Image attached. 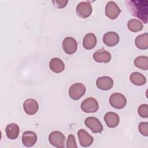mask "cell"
<instances>
[{
	"mask_svg": "<svg viewBox=\"0 0 148 148\" xmlns=\"http://www.w3.org/2000/svg\"><path fill=\"white\" fill-rule=\"evenodd\" d=\"M127 7L132 16L147 23L148 1L146 0H130L125 1Z\"/></svg>",
	"mask_w": 148,
	"mask_h": 148,
	"instance_id": "1",
	"label": "cell"
},
{
	"mask_svg": "<svg viewBox=\"0 0 148 148\" xmlns=\"http://www.w3.org/2000/svg\"><path fill=\"white\" fill-rule=\"evenodd\" d=\"M49 141L51 145L56 147L63 148L64 147L65 136L62 132L54 131L49 134Z\"/></svg>",
	"mask_w": 148,
	"mask_h": 148,
	"instance_id": "2",
	"label": "cell"
},
{
	"mask_svg": "<svg viewBox=\"0 0 148 148\" xmlns=\"http://www.w3.org/2000/svg\"><path fill=\"white\" fill-rule=\"evenodd\" d=\"M85 86L80 83H74L69 89V95L73 100H78L82 97L86 92Z\"/></svg>",
	"mask_w": 148,
	"mask_h": 148,
	"instance_id": "3",
	"label": "cell"
},
{
	"mask_svg": "<svg viewBox=\"0 0 148 148\" xmlns=\"http://www.w3.org/2000/svg\"><path fill=\"white\" fill-rule=\"evenodd\" d=\"M109 103L114 108L121 109L127 104V99L124 95L119 92L112 94L109 98Z\"/></svg>",
	"mask_w": 148,
	"mask_h": 148,
	"instance_id": "4",
	"label": "cell"
},
{
	"mask_svg": "<svg viewBox=\"0 0 148 148\" xmlns=\"http://www.w3.org/2000/svg\"><path fill=\"white\" fill-rule=\"evenodd\" d=\"M81 109L85 113H94L99 108L98 102L92 98L89 97L85 99L80 105Z\"/></svg>",
	"mask_w": 148,
	"mask_h": 148,
	"instance_id": "5",
	"label": "cell"
},
{
	"mask_svg": "<svg viewBox=\"0 0 148 148\" xmlns=\"http://www.w3.org/2000/svg\"><path fill=\"white\" fill-rule=\"evenodd\" d=\"M92 9L91 4L88 1H82L77 4L76 8V12L77 16L82 18H87L89 17Z\"/></svg>",
	"mask_w": 148,
	"mask_h": 148,
	"instance_id": "6",
	"label": "cell"
},
{
	"mask_svg": "<svg viewBox=\"0 0 148 148\" xmlns=\"http://www.w3.org/2000/svg\"><path fill=\"white\" fill-rule=\"evenodd\" d=\"M84 124L94 133H100L103 131V125L101 121L95 117H88L85 119Z\"/></svg>",
	"mask_w": 148,
	"mask_h": 148,
	"instance_id": "7",
	"label": "cell"
},
{
	"mask_svg": "<svg viewBox=\"0 0 148 148\" xmlns=\"http://www.w3.org/2000/svg\"><path fill=\"white\" fill-rule=\"evenodd\" d=\"M121 12L119 6L114 1H109L105 6V14L112 20L116 19Z\"/></svg>",
	"mask_w": 148,
	"mask_h": 148,
	"instance_id": "8",
	"label": "cell"
},
{
	"mask_svg": "<svg viewBox=\"0 0 148 148\" xmlns=\"http://www.w3.org/2000/svg\"><path fill=\"white\" fill-rule=\"evenodd\" d=\"M62 47L64 51L68 54H72L76 52L77 48L76 40L72 37H66L62 41Z\"/></svg>",
	"mask_w": 148,
	"mask_h": 148,
	"instance_id": "9",
	"label": "cell"
},
{
	"mask_svg": "<svg viewBox=\"0 0 148 148\" xmlns=\"http://www.w3.org/2000/svg\"><path fill=\"white\" fill-rule=\"evenodd\" d=\"M77 136L80 144L82 147H88L93 143V137L84 129H80L78 131Z\"/></svg>",
	"mask_w": 148,
	"mask_h": 148,
	"instance_id": "10",
	"label": "cell"
},
{
	"mask_svg": "<svg viewBox=\"0 0 148 148\" xmlns=\"http://www.w3.org/2000/svg\"><path fill=\"white\" fill-rule=\"evenodd\" d=\"M114 82L113 79L107 76L99 77L96 81L97 87L102 90H109L111 89L113 86Z\"/></svg>",
	"mask_w": 148,
	"mask_h": 148,
	"instance_id": "11",
	"label": "cell"
},
{
	"mask_svg": "<svg viewBox=\"0 0 148 148\" xmlns=\"http://www.w3.org/2000/svg\"><path fill=\"white\" fill-rule=\"evenodd\" d=\"M23 108L26 114L28 115L35 114L39 109L38 102L32 98L26 99L23 103Z\"/></svg>",
	"mask_w": 148,
	"mask_h": 148,
	"instance_id": "12",
	"label": "cell"
},
{
	"mask_svg": "<svg viewBox=\"0 0 148 148\" xmlns=\"http://www.w3.org/2000/svg\"><path fill=\"white\" fill-rule=\"evenodd\" d=\"M110 53L103 48L98 49L93 54L94 60L97 62L108 63L111 60Z\"/></svg>",
	"mask_w": 148,
	"mask_h": 148,
	"instance_id": "13",
	"label": "cell"
},
{
	"mask_svg": "<svg viewBox=\"0 0 148 148\" xmlns=\"http://www.w3.org/2000/svg\"><path fill=\"white\" fill-rule=\"evenodd\" d=\"M37 141L36 133L32 131H25L22 135V142L25 147L33 146Z\"/></svg>",
	"mask_w": 148,
	"mask_h": 148,
	"instance_id": "14",
	"label": "cell"
},
{
	"mask_svg": "<svg viewBox=\"0 0 148 148\" xmlns=\"http://www.w3.org/2000/svg\"><path fill=\"white\" fill-rule=\"evenodd\" d=\"M120 40L119 35L113 31H109L104 34L103 42L105 45L109 47H113L117 45Z\"/></svg>",
	"mask_w": 148,
	"mask_h": 148,
	"instance_id": "15",
	"label": "cell"
},
{
	"mask_svg": "<svg viewBox=\"0 0 148 148\" xmlns=\"http://www.w3.org/2000/svg\"><path fill=\"white\" fill-rule=\"evenodd\" d=\"M104 120L108 127L114 128L118 125L120 118L117 113L113 112H109L105 114Z\"/></svg>",
	"mask_w": 148,
	"mask_h": 148,
	"instance_id": "16",
	"label": "cell"
},
{
	"mask_svg": "<svg viewBox=\"0 0 148 148\" xmlns=\"http://www.w3.org/2000/svg\"><path fill=\"white\" fill-rule=\"evenodd\" d=\"M97 42V37L93 33L87 34L83 39V46L86 50L93 49Z\"/></svg>",
	"mask_w": 148,
	"mask_h": 148,
	"instance_id": "17",
	"label": "cell"
},
{
	"mask_svg": "<svg viewBox=\"0 0 148 148\" xmlns=\"http://www.w3.org/2000/svg\"><path fill=\"white\" fill-rule=\"evenodd\" d=\"M49 68L53 72L58 73L65 69V64L60 58L55 57L50 61Z\"/></svg>",
	"mask_w": 148,
	"mask_h": 148,
	"instance_id": "18",
	"label": "cell"
},
{
	"mask_svg": "<svg viewBox=\"0 0 148 148\" xmlns=\"http://www.w3.org/2000/svg\"><path fill=\"white\" fill-rule=\"evenodd\" d=\"M5 132L6 136L9 139H15L19 135L20 128L17 124L10 123L6 127Z\"/></svg>",
	"mask_w": 148,
	"mask_h": 148,
	"instance_id": "19",
	"label": "cell"
},
{
	"mask_svg": "<svg viewBox=\"0 0 148 148\" xmlns=\"http://www.w3.org/2000/svg\"><path fill=\"white\" fill-rule=\"evenodd\" d=\"M136 46L141 50H146L148 48V34L145 33L137 36L135 40Z\"/></svg>",
	"mask_w": 148,
	"mask_h": 148,
	"instance_id": "20",
	"label": "cell"
},
{
	"mask_svg": "<svg viewBox=\"0 0 148 148\" xmlns=\"http://www.w3.org/2000/svg\"><path fill=\"white\" fill-rule=\"evenodd\" d=\"M130 81L132 83L136 86H142L146 83V77L141 73L135 72H132L130 77Z\"/></svg>",
	"mask_w": 148,
	"mask_h": 148,
	"instance_id": "21",
	"label": "cell"
},
{
	"mask_svg": "<svg viewBox=\"0 0 148 148\" xmlns=\"http://www.w3.org/2000/svg\"><path fill=\"white\" fill-rule=\"evenodd\" d=\"M127 27L130 31L133 32H136L143 29V25L142 23L138 19L132 18L128 21Z\"/></svg>",
	"mask_w": 148,
	"mask_h": 148,
	"instance_id": "22",
	"label": "cell"
},
{
	"mask_svg": "<svg viewBox=\"0 0 148 148\" xmlns=\"http://www.w3.org/2000/svg\"><path fill=\"white\" fill-rule=\"evenodd\" d=\"M134 65L137 68L146 71L148 69V57L147 56H138L134 60Z\"/></svg>",
	"mask_w": 148,
	"mask_h": 148,
	"instance_id": "23",
	"label": "cell"
},
{
	"mask_svg": "<svg viewBox=\"0 0 148 148\" xmlns=\"http://www.w3.org/2000/svg\"><path fill=\"white\" fill-rule=\"evenodd\" d=\"M138 113L139 115L142 118L148 117V105L147 104H142L138 109Z\"/></svg>",
	"mask_w": 148,
	"mask_h": 148,
	"instance_id": "24",
	"label": "cell"
},
{
	"mask_svg": "<svg viewBox=\"0 0 148 148\" xmlns=\"http://www.w3.org/2000/svg\"><path fill=\"white\" fill-rule=\"evenodd\" d=\"M138 130L140 133L145 136H148V123L147 122H141L138 125Z\"/></svg>",
	"mask_w": 148,
	"mask_h": 148,
	"instance_id": "25",
	"label": "cell"
},
{
	"mask_svg": "<svg viewBox=\"0 0 148 148\" xmlns=\"http://www.w3.org/2000/svg\"><path fill=\"white\" fill-rule=\"evenodd\" d=\"M66 147L67 148H77V145L75 136L72 134H69L68 136L67 142H66Z\"/></svg>",
	"mask_w": 148,
	"mask_h": 148,
	"instance_id": "26",
	"label": "cell"
},
{
	"mask_svg": "<svg viewBox=\"0 0 148 148\" xmlns=\"http://www.w3.org/2000/svg\"><path fill=\"white\" fill-rule=\"evenodd\" d=\"M52 2L53 3L55 7L58 8H63L65 6H66L67 3L68 2V1H53Z\"/></svg>",
	"mask_w": 148,
	"mask_h": 148,
	"instance_id": "27",
	"label": "cell"
}]
</instances>
